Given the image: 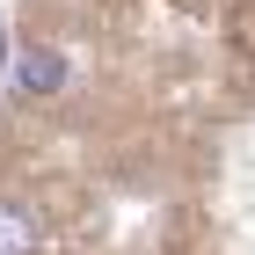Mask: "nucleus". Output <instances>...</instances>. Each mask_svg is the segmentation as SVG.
I'll return each mask as SVG.
<instances>
[{"label":"nucleus","mask_w":255,"mask_h":255,"mask_svg":"<svg viewBox=\"0 0 255 255\" xmlns=\"http://www.w3.org/2000/svg\"><path fill=\"white\" fill-rule=\"evenodd\" d=\"M59 80H66L59 51H22V59H15V88H29V95H51Z\"/></svg>","instance_id":"obj_1"},{"label":"nucleus","mask_w":255,"mask_h":255,"mask_svg":"<svg viewBox=\"0 0 255 255\" xmlns=\"http://www.w3.org/2000/svg\"><path fill=\"white\" fill-rule=\"evenodd\" d=\"M0 255H29V226L15 212H0Z\"/></svg>","instance_id":"obj_2"}]
</instances>
